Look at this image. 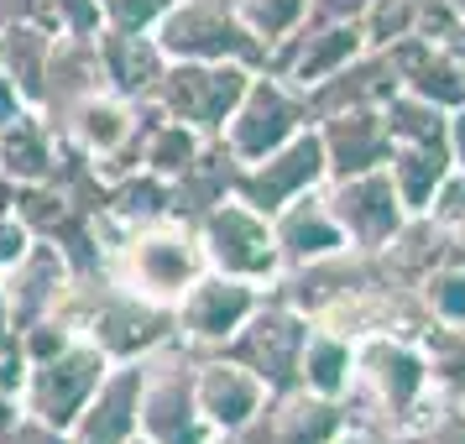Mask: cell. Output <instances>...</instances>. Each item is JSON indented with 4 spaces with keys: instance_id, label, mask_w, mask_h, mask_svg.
I'll return each mask as SVG.
<instances>
[{
    "instance_id": "1",
    "label": "cell",
    "mask_w": 465,
    "mask_h": 444,
    "mask_svg": "<svg viewBox=\"0 0 465 444\" xmlns=\"http://www.w3.org/2000/svg\"><path fill=\"white\" fill-rule=\"evenodd\" d=\"M340 402L351 423H377L408 439L450 408V398H440L423 371L419 340L408 335H361L356 360H351V387Z\"/></svg>"
},
{
    "instance_id": "2",
    "label": "cell",
    "mask_w": 465,
    "mask_h": 444,
    "mask_svg": "<svg viewBox=\"0 0 465 444\" xmlns=\"http://www.w3.org/2000/svg\"><path fill=\"white\" fill-rule=\"evenodd\" d=\"M204 272V252H199V231L189 220H152V225H136V231H121L105 246V277L121 282L126 293L147 298V303H163L173 309L183 288Z\"/></svg>"
},
{
    "instance_id": "3",
    "label": "cell",
    "mask_w": 465,
    "mask_h": 444,
    "mask_svg": "<svg viewBox=\"0 0 465 444\" xmlns=\"http://www.w3.org/2000/svg\"><path fill=\"white\" fill-rule=\"evenodd\" d=\"M58 314L74 324V335L89 340V345H100L110 360H147L152 350H163L173 340V309L126 293L105 272L79 277Z\"/></svg>"
},
{
    "instance_id": "4",
    "label": "cell",
    "mask_w": 465,
    "mask_h": 444,
    "mask_svg": "<svg viewBox=\"0 0 465 444\" xmlns=\"http://www.w3.org/2000/svg\"><path fill=\"white\" fill-rule=\"evenodd\" d=\"M193 356L199 350L168 340L163 350H152L142 360V398H136L142 439H152V444H214V429L199 413V398H193Z\"/></svg>"
},
{
    "instance_id": "5",
    "label": "cell",
    "mask_w": 465,
    "mask_h": 444,
    "mask_svg": "<svg viewBox=\"0 0 465 444\" xmlns=\"http://www.w3.org/2000/svg\"><path fill=\"white\" fill-rule=\"evenodd\" d=\"M199 231V252H204V267L225 277H241V282H256L272 293L282 282V252H277L272 220L262 210H252L246 199H220L204 220H193Z\"/></svg>"
},
{
    "instance_id": "6",
    "label": "cell",
    "mask_w": 465,
    "mask_h": 444,
    "mask_svg": "<svg viewBox=\"0 0 465 444\" xmlns=\"http://www.w3.org/2000/svg\"><path fill=\"white\" fill-rule=\"evenodd\" d=\"M168 64H246L267 68L272 53L256 43L231 11V0H178L163 22L152 26Z\"/></svg>"
},
{
    "instance_id": "7",
    "label": "cell",
    "mask_w": 465,
    "mask_h": 444,
    "mask_svg": "<svg viewBox=\"0 0 465 444\" xmlns=\"http://www.w3.org/2000/svg\"><path fill=\"white\" fill-rule=\"evenodd\" d=\"M303 126H314L309 94L293 89L282 74H272V68H256L246 94H241V105H235L231 121L220 126V142L231 147L235 163H256V157H267L272 147H282L288 136H298Z\"/></svg>"
},
{
    "instance_id": "8",
    "label": "cell",
    "mask_w": 465,
    "mask_h": 444,
    "mask_svg": "<svg viewBox=\"0 0 465 444\" xmlns=\"http://www.w3.org/2000/svg\"><path fill=\"white\" fill-rule=\"evenodd\" d=\"M309 324L314 319L303 309H293L282 293H267L252 309V319L220 345V356H231L246 371H256L267 381V392H288V387H298V356H303Z\"/></svg>"
},
{
    "instance_id": "9",
    "label": "cell",
    "mask_w": 465,
    "mask_h": 444,
    "mask_svg": "<svg viewBox=\"0 0 465 444\" xmlns=\"http://www.w3.org/2000/svg\"><path fill=\"white\" fill-rule=\"evenodd\" d=\"M252 74L256 68L246 64H168L152 89V105L173 121H189L204 136H220V126L231 121V110L252 84Z\"/></svg>"
},
{
    "instance_id": "10",
    "label": "cell",
    "mask_w": 465,
    "mask_h": 444,
    "mask_svg": "<svg viewBox=\"0 0 465 444\" xmlns=\"http://www.w3.org/2000/svg\"><path fill=\"white\" fill-rule=\"evenodd\" d=\"M110 366H115V360H110L100 345L74 340L68 350L37 360V366L26 371L22 413L53 423V429H74V419H79V413L89 408V398L100 392V381H105Z\"/></svg>"
},
{
    "instance_id": "11",
    "label": "cell",
    "mask_w": 465,
    "mask_h": 444,
    "mask_svg": "<svg viewBox=\"0 0 465 444\" xmlns=\"http://www.w3.org/2000/svg\"><path fill=\"white\" fill-rule=\"evenodd\" d=\"M262 298H267V288L204 267V272L183 288V298L173 303V340L189 345V350H199V356H204V350H220V345L252 319V309Z\"/></svg>"
},
{
    "instance_id": "12",
    "label": "cell",
    "mask_w": 465,
    "mask_h": 444,
    "mask_svg": "<svg viewBox=\"0 0 465 444\" xmlns=\"http://www.w3.org/2000/svg\"><path fill=\"white\" fill-rule=\"evenodd\" d=\"M330 178V163H324V142H319V126H303L298 136H288L282 147H272L256 163H241L235 173V199H246L252 210H262L272 220L282 204H293L303 193L324 189Z\"/></svg>"
},
{
    "instance_id": "13",
    "label": "cell",
    "mask_w": 465,
    "mask_h": 444,
    "mask_svg": "<svg viewBox=\"0 0 465 444\" xmlns=\"http://www.w3.org/2000/svg\"><path fill=\"white\" fill-rule=\"evenodd\" d=\"M319 193H324L330 214L340 220L351 252H361V256H377L381 246L402 231V220H408V210H402V199H398V189H392L387 168L351 173V178H324Z\"/></svg>"
},
{
    "instance_id": "14",
    "label": "cell",
    "mask_w": 465,
    "mask_h": 444,
    "mask_svg": "<svg viewBox=\"0 0 465 444\" xmlns=\"http://www.w3.org/2000/svg\"><path fill=\"white\" fill-rule=\"evenodd\" d=\"M193 398H199V413L210 419L214 439H231V434H246L267 413L272 392L241 360L220 356V350H204V356H193Z\"/></svg>"
},
{
    "instance_id": "15",
    "label": "cell",
    "mask_w": 465,
    "mask_h": 444,
    "mask_svg": "<svg viewBox=\"0 0 465 444\" xmlns=\"http://www.w3.org/2000/svg\"><path fill=\"white\" fill-rule=\"evenodd\" d=\"M74 282H79L74 261H68L53 241H43V235L26 246V256L16 261V267L0 272V288H5V298H11L16 330H26L32 319H43V314H58L64 298L74 293Z\"/></svg>"
},
{
    "instance_id": "16",
    "label": "cell",
    "mask_w": 465,
    "mask_h": 444,
    "mask_svg": "<svg viewBox=\"0 0 465 444\" xmlns=\"http://www.w3.org/2000/svg\"><path fill=\"white\" fill-rule=\"evenodd\" d=\"M366 53V37H361V22H340V26H298L288 43L272 47V74H282L293 89H309L335 79L340 68Z\"/></svg>"
},
{
    "instance_id": "17",
    "label": "cell",
    "mask_w": 465,
    "mask_h": 444,
    "mask_svg": "<svg viewBox=\"0 0 465 444\" xmlns=\"http://www.w3.org/2000/svg\"><path fill=\"white\" fill-rule=\"evenodd\" d=\"M314 126H319V142H324L330 178L387 168V157H392V131H387V121H381V105L335 110V115H319Z\"/></svg>"
},
{
    "instance_id": "18",
    "label": "cell",
    "mask_w": 465,
    "mask_h": 444,
    "mask_svg": "<svg viewBox=\"0 0 465 444\" xmlns=\"http://www.w3.org/2000/svg\"><path fill=\"white\" fill-rule=\"evenodd\" d=\"M94 58H100V84L131 105H147L163 68H168V53L157 47L152 32H121V26H100Z\"/></svg>"
},
{
    "instance_id": "19",
    "label": "cell",
    "mask_w": 465,
    "mask_h": 444,
    "mask_svg": "<svg viewBox=\"0 0 465 444\" xmlns=\"http://www.w3.org/2000/svg\"><path fill=\"white\" fill-rule=\"evenodd\" d=\"M345 402L340 398H319L309 387H288L267 398V413L256 419L262 444H335L345 434Z\"/></svg>"
},
{
    "instance_id": "20",
    "label": "cell",
    "mask_w": 465,
    "mask_h": 444,
    "mask_svg": "<svg viewBox=\"0 0 465 444\" xmlns=\"http://www.w3.org/2000/svg\"><path fill=\"white\" fill-rule=\"evenodd\" d=\"M136 398H142V360H115L100 381L89 408L74 419V444H131L142 434L136 423Z\"/></svg>"
},
{
    "instance_id": "21",
    "label": "cell",
    "mask_w": 465,
    "mask_h": 444,
    "mask_svg": "<svg viewBox=\"0 0 465 444\" xmlns=\"http://www.w3.org/2000/svg\"><path fill=\"white\" fill-rule=\"evenodd\" d=\"M272 235H277V252H282V267H309V261H330V256L351 252V241H345L340 220L330 214L319 189L282 204L272 214Z\"/></svg>"
},
{
    "instance_id": "22",
    "label": "cell",
    "mask_w": 465,
    "mask_h": 444,
    "mask_svg": "<svg viewBox=\"0 0 465 444\" xmlns=\"http://www.w3.org/2000/svg\"><path fill=\"white\" fill-rule=\"evenodd\" d=\"M387 64L398 74V89H413L423 100H434L444 110L465 105V64L440 43H423V37H402V43L381 47Z\"/></svg>"
},
{
    "instance_id": "23",
    "label": "cell",
    "mask_w": 465,
    "mask_h": 444,
    "mask_svg": "<svg viewBox=\"0 0 465 444\" xmlns=\"http://www.w3.org/2000/svg\"><path fill=\"white\" fill-rule=\"evenodd\" d=\"M58 147H64V131L47 121L43 110L26 105L11 126H0V173L26 189V183H47L58 168Z\"/></svg>"
},
{
    "instance_id": "24",
    "label": "cell",
    "mask_w": 465,
    "mask_h": 444,
    "mask_svg": "<svg viewBox=\"0 0 465 444\" xmlns=\"http://www.w3.org/2000/svg\"><path fill=\"white\" fill-rule=\"evenodd\" d=\"M235 173H241V163L231 157V147H225L220 136H210V142L199 147V157L173 178V220H189V225L204 220L220 199L235 193Z\"/></svg>"
},
{
    "instance_id": "25",
    "label": "cell",
    "mask_w": 465,
    "mask_h": 444,
    "mask_svg": "<svg viewBox=\"0 0 465 444\" xmlns=\"http://www.w3.org/2000/svg\"><path fill=\"white\" fill-rule=\"evenodd\" d=\"M392 89H398V74L387 64V53H361L335 79L309 89V115L319 121V115H335V110H351V105H381Z\"/></svg>"
},
{
    "instance_id": "26",
    "label": "cell",
    "mask_w": 465,
    "mask_h": 444,
    "mask_svg": "<svg viewBox=\"0 0 465 444\" xmlns=\"http://www.w3.org/2000/svg\"><path fill=\"white\" fill-rule=\"evenodd\" d=\"M444 241H450V235H444L429 214H408V220H402V231L392 235L371 261H377L398 288H419V277L444 261Z\"/></svg>"
},
{
    "instance_id": "27",
    "label": "cell",
    "mask_w": 465,
    "mask_h": 444,
    "mask_svg": "<svg viewBox=\"0 0 465 444\" xmlns=\"http://www.w3.org/2000/svg\"><path fill=\"white\" fill-rule=\"evenodd\" d=\"M53 32L47 26H0V68L11 74V84L22 89V100L32 110L43 105V89H47V64H53Z\"/></svg>"
},
{
    "instance_id": "28",
    "label": "cell",
    "mask_w": 465,
    "mask_h": 444,
    "mask_svg": "<svg viewBox=\"0 0 465 444\" xmlns=\"http://www.w3.org/2000/svg\"><path fill=\"white\" fill-rule=\"evenodd\" d=\"M351 360H356V340L330 330V324H309L303 356H298V387H309L319 398H345Z\"/></svg>"
},
{
    "instance_id": "29",
    "label": "cell",
    "mask_w": 465,
    "mask_h": 444,
    "mask_svg": "<svg viewBox=\"0 0 465 444\" xmlns=\"http://www.w3.org/2000/svg\"><path fill=\"white\" fill-rule=\"evenodd\" d=\"M142 110H147V121H142V168L173 183V178L189 168L193 157H199V147H204L210 136H204V131H193L189 121H173V115H163L152 100Z\"/></svg>"
},
{
    "instance_id": "30",
    "label": "cell",
    "mask_w": 465,
    "mask_h": 444,
    "mask_svg": "<svg viewBox=\"0 0 465 444\" xmlns=\"http://www.w3.org/2000/svg\"><path fill=\"white\" fill-rule=\"evenodd\" d=\"M450 168H455V163H450V152H444L440 142H434V147H392V157H387V178H392V189H398L408 214L429 210V199H434V189L444 183Z\"/></svg>"
},
{
    "instance_id": "31",
    "label": "cell",
    "mask_w": 465,
    "mask_h": 444,
    "mask_svg": "<svg viewBox=\"0 0 465 444\" xmlns=\"http://www.w3.org/2000/svg\"><path fill=\"white\" fill-rule=\"evenodd\" d=\"M381 121L392 131V147H444V121H450V110L434 105V100H423L413 89H392L387 100H381Z\"/></svg>"
},
{
    "instance_id": "32",
    "label": "cell",
    "mask_w": 465,
    "mask_h": 444,
    "mask_svg": "<svg viewBox=\"0 0 465 444\" xmlns=\"http://www.w3.org/2000/svg\"><path fill=\"white\" fill-rule=\"evenodd\" d=\"M419 356H423L429 381H434V392L460 402L465 398V330L460 324H429L419 335Z\"/></svg>"
},
{
    "instance_id": "33",
    "label": "cell",
    "mask_w": 465,
    "mask_h": 444,
    "mask_svg": "<svg viewBox=\"0 0 465 444\" xmlns=\"http://www.w3.org/2000/svg\"><path fill=\"white\" fill-rule=\"evenodd\" d=\"M231 11L241 16V26L252 32L256 43L272 53L277 43H288L303 16H309V0H231Z\"/></svg>"
},
{
    "instance_id": "34",
    "label": "cell",
    "mask_w": 465,
    "mask_h": 444,
    "mask_svg": "<svg viewBox=\"0 0 465 444\" xmlns=\"http://www.w3.org/2000/svg\"><path fill=\"white\" fill-rule=\"evenodd\" d=\"M419 303L423 314L434 319V324H465V267L460 261H440V267H429L419 277Z\"/></svg>"
},
{
    "instance_id": "35",
    "label": "cell",
    "mask_w": 465,
    "mask_h": 444,
    "mask_svg": "<svg viewBox=\"0 0 465 444\" xmlns=\"http://www.w3.org/2000/svg\"><path fill=\"white\" fill-rule=\"evenodd\" d=\"M413 22H419V0H366V11H361L366 53H381V47L413 37Z\"/></svg>"
},
{
    "instance_id": "36",
    "label": "cell",
    "mask_w": 465,
    "mask_h": 444,
    "mask_svg": "<svg viewBox=\"0 0 465 444\" xmlns=\"http://www.w3.org/2000/svg\"><path fill=\"white\" fill-rule=\"evenodd\" d=\"M173 5L178 0H100V16H105V26H121V32H152Z\"/></svg>"
},
{
    "instance_id": "37",
    "label": "cell",
    "mask_w": 465,
    "mask_h": 444,
    "mask_svg": "<svg viewBox=\"0 0 465 444\" xmlns=\"http://www.w3.org/2000/svg\"><path fill=\"white\" fill-rule=\"evenodd\" d=\"M423 214H429L440 231H465V168L444 173V183L434 189V199H429Z\"/></svg>"
},
{
    "instance_id": "38",
    "label": "cell",
    "mask_w": 465,
    "mask_h": 444,
    "mask_svg": "<svg viewBox=\"0 0 465 444\" xmlns=\"http://www.w3.org/2000/svg\"><path fill=\"white\" fill-rule=\"evenodd\" d=\"M47 11H53V26H58V37H100V0H47Z\"/></svg>"
},
{
    "instance_id": "39",
    "label": "cell",
    "mask_w": 465,
    "mask_h": 444,
    "mask_svg": "<svg viewBox=\"0 0 465 444\" xmlns=\"http://www.w3.org/2000/svg\"><path fill=\"white\" fill-rule=\"evenodd\" d=\"M32 241H37V235H32V225H26L16 210L0 214V272H5V267H16V261L26 256V246H32Z\"/></svg>"
},
{
    "instance_id": "40",
    "label": "cell",
    "mask_w": 465,
    "mask_h": 444,
    "mask_svg": "<svg viewBox=\"0 0 465 444\" xmlns=\"http://www.w3.org/2000/svg\"><path fill=\"white\" fill-rule=\"evenodd\" d=\"M0 444H74V434H68V429H53V423H43V419H32V413H22V419L0 434Z\"/></svg>"
},
{
    "instance_id": "41",
    "label": "cell",
    "mask_w": 465,
    "mask_h": 444,
    "mask_svg": "<svg viewBox=\"0 0 465 444\" xmlns=\"http://www.w3.org/2000/svg\"><path fill=\"white\" fill-rule=\"evenodd\" d=\"M408 444H465V413H460V402H450L440 419L429 423V429H419Z\"/></svg>"
},
{
    "instance_id": "42",
    "label": "cell",
    "mask_w": 465,
    "mask_h": 444,
    "mask_svg": "<svg viewBox=\"0 0 465 444\" xmlns=\"http://www.w3.org/2000/svg\"><path fill=\"white\" fill-rule=\"evenodd\" d=\"M366 0H309L303 26H340V22H361Z\"/></svg>"
},
{
    "instance_id": "43",
    "label": "cell",
    "mask_w": 465,
    "mask_h": 444,
    "mask_svg": "<svg viewBox=\"0 0 465 444\" xmlns=\"http://www.w3.org/2000/svg\"><path fill=\"white\" fill-rule=\"evenodd\" d=\"M47 26L53 37H58V26H53V11H47V0H0V26Z\"/></svg>"
},
{
    "instance_id": "44",
    "label": "cell",
    "mask_w": 465,
    "mask_h": 444,
    "mask_svg": "<svg viewBox=\"0 0 465 444\" xmlns=\"http://www.w3.org/2000/svg\"><path fill=\"white\" fill-rule=\"evenodd\" d=\"M26 371H32L26 350H22V345H5V350H0V392L22 402V392H26Z\"/></svg>"
},
{
    "instance_id": "45",
    "label": "cell",
    "mask_w": 465,
    "mask_h": 444,
    "mask_svg": "<svg viewBox=\"0 0 465 444\" xmlns=\"http://www.w3.org/2000/svg\"><path fill=\"white\" fill-rule=\"evenodd\" d=\"M335 444H408V434H392V429H377V423H345V434Z\"/></svg>"
},
{
    "instance_id": "46",
    "label": "cell",
    "mask_w": 465,
    "mask_h": 444,
    "mask_svg": "<svg viewBox=\"0 0 465 444\" xmlns=\"http://www.w3.org/2000/svg\"><path fill=\"white\" fill-rule=\"evenodd\" d=\"M444 152L455 168H465V105L450 110V121H444Z\"/></svg>"
},
{
    "instance_id": "47",
    "label": "cell",
    "mask_w": 465,
    "mask_h": 444,
    "mask_svg": "<svg viewBox=\"0 0 465 444\" xmlns=\"http://www.w3.org/2000/svg\"><path fill=\"white\" fill-rule=\"evenodd\" d=\"M22 110H26L22 89L11 84V74H5V68H0V126H11V121H16V115H22Z\"/></svg>"
},
{
    "instance_id": "48",
    "label": "cell",
    "mask_w": 465,
    "mask_h": 444,
    "mask_svg": "<svg viewBox=\"0 0 465 444\" xmlns=\"http://www.w3.org/2000/svg\"><path fill=\"white\" fill-rule=\"evenodd\" d=\"M5 345H16V319H11V298L0 288V350H5Z\"/></svg>"
},
{
    "instance_id": "49",
    "label": "cell",
    "mask_w": 465,
    "mask_h": 444,
    "mask_svg": "<svg viewBox=\"0 0 465 444\" xmlns=\"http://www.w3.org/2000/svg\"><path fill=\"white\" fill-rule=\"evenodd\" d=\"M16 419H22V402H16V398H5V392H0V434H5V429H11Z\"/></svg>"
},
{
    "instance_id": "50",
    "label": "cell",
    "mask_w": 465,
    "mask_h": 444,
    "mask_svg": "<svg viewBox=\"0 0 465 444\" xmlns=\"http://www.w3.org/2000/svg\"><path fill=\"white\" fill-rule=\"evenodd\" d=\"M11 210H16V183L0 173V214H11Z\"/></svg>"
},
{
    "instance_id": "51",
    "label": "cell",
    "mask_w": 465,
    "mask_h": 444,
    "mask_svg": "<svg viewBox=\"0 0 465 444\" xmlns=\"http://www.w3.org/2000/svg\"><path fill=\"white\" fill-rule=\"evenodd\" d=\"M444 47H450V53H455V58L465 64V16H460V26H455V37H450Z\"/></svg>"
},
{
    "instance_id": "52",
    "label": "cell",
    "mask_w": 465,
    "mask_h": 444,
    "mask_svg": "<svg viewBox=\"0 0 465 444\" xmlns=\"http://www.w3.org/2000/svg\"><path fill=\"white\" fill-rule=\"evenodd\" d=\"M131 444H152V439H142V434H136V439H131Z\"/></svg>"
},
{
    "instance_id": "53",
    "label": "cell",
    "mask_w": 465,
    "mask_h": 444,
    "mask_svg": "<svg viewBox=\"0 0 465 444\" xmlns=\"http://www.w3.org/2000/svg\"><path fill=\"white\" fill-rule=\"evenodd\" d=\"M460 413H465V398H460Z\"/></svg>"
},
{
    "instance_id": "54",
    "label": "cell",
    "mask_w": 465,
    "mask_h": 444,
    "mask_svg": "<svg viewBox=\"0 0 465 444\" xmlns=\"http://www.w3.org/2000/svg\"><path fill=\"white\" fill-rule=\"evenodd\" d=\"M460 330H465V324H460Z\"/></svg>"
}]
</instances>
